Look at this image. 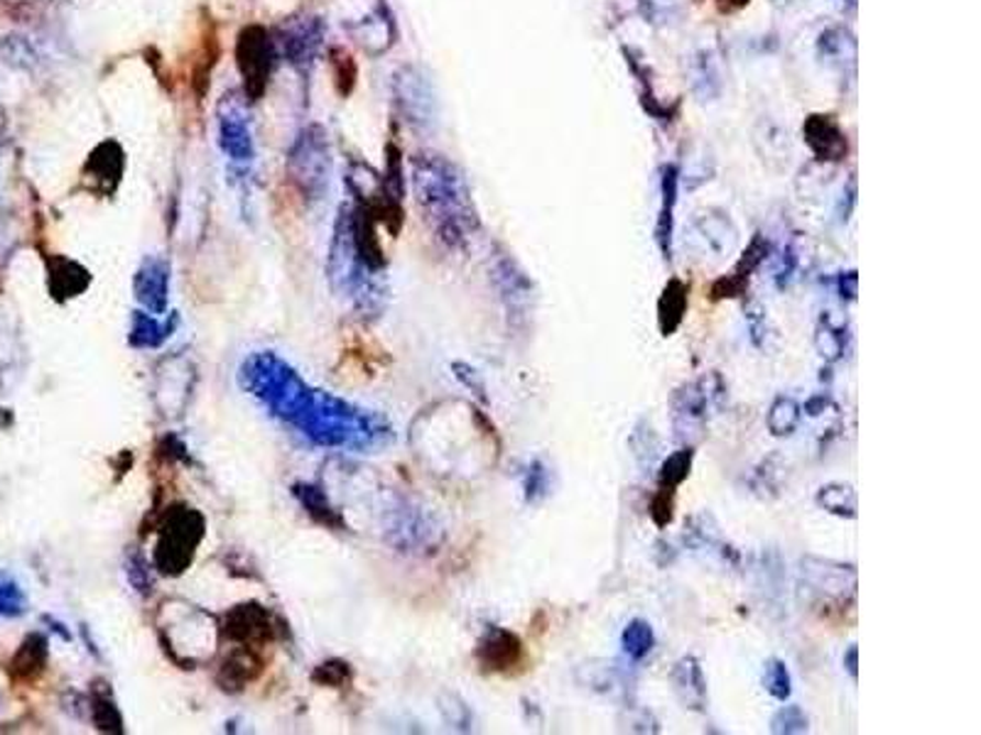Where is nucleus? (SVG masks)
Here are the masks:
<instances>
[{
    "label": "nucleus",
    "instance_id": "26",
    "mask_svg": "<svg viewBox=\"0 0 981 735\" xmlns=\"http://www.w3.org/2000/svg\"><path fill=\"white\" fill-rule=\"evenodd\" d=\"M675 517V493L670 490H655L653 500H650V520L655 522L660 530H665Z\"/></svg>",
    "mask_w": 981,
    "mask_h": 735
},
{
    "label": "nucleus",
    "instance_id": "11",
    "mask_svg": "<svg viewBox=\"0 0 981 735\" xmlns=\"http://www.w3.org/2000/svg\"><path fill=\"white\" fill-rule=\"evenodd\" d=\"M687 307H690V285L680 277H673L668 280L663 292L658 297V328L660 336L670 338L677 334V328L682 326L687 316Z\"/></svg>",
    "mask_w": 981,
    "mask_h": 735
},
{
    "label": "nucleus",
    "instance_id": "22",
    "mask_svg": "<svg viewBox=\"0 0 981 735\" xmlns=\"http://www.w3.org/2000/svg\"><path fill=\"white\" fill-rule=\"evenodd\" d=\"M763 687L768 694H771L775 701H781V704H785V701L791 699L793 677H791V669H787V665L781 657H771L763 665Z\"/></svg>",
    "mask_w": 981,
    "mask_h": 735
},
{
    "label": "nucleus",
    "instance_id": "13",
    "mask_svg": "<svg viewBox=\"0 0 981 735\" xmlns=\"http://www.w3.org/2000/svg\"><path fill=\"white\" fill-rule=\"evenodd\" d=\"M690 74H692V93H695L699 101H714L721 93L719 67L712 52L707 49L699 52V55L692 59Z\"/></svg>",
    "mask_w": 981,
    "mask_h": 735
},
{
    "label": "nucleus",
    "instance_id": "31",
    "mask_svg": "<svg viewBox=\"0 0 981 735\" xmlns=\"http://www.w3.org/2000/svg\"><path fill=\"white\" fill-rule=\"evenodd\" d=\"M714 3H717L719 10H724V13H736V10H741V8L749 5L751 0H714Z\"/></svg>",
    "mask_w": 981,
    "mask_h": 735
},
{
    "label": "nucleus",
    "instance_id": "27",
    "mask_svg": "<svg viewBox=\"0 0 981 735\" xmlns=\"http://www.w3.org/2000/svg\"><path fill=\"white\" fill-rule=\"evenodd\" d=\"M837 292H839V300L841 302H857V294H859V275H857V270H847V272H839L837 275Z\"/></svg>",
    "mask_w": 981,
    "mask_h": 735
},
{
    "label": "nucleus",
    "instance_id": "16",
    "mask_svg": "<svg viewBox=\"0 0 981 735\" xmlns=\"http://www.w3.org/2000/svg\"><path fill=\"white\" fill-rule=\"evenodd\" d=\"M800 422H803V404H800L791 396H778L768 410V432L773 436H791L797 432Z\"/></svg>",
    "mask_w": 981,
    "mask_h": 735
},
{
    "label": "nucleus",
    "instance_id": "2",
    "mask_svg": "<svg viewBox=\"0 0 981 735\" xmlns=\"http://www.w3.org/2000/svg\"><path fill=\"white\" fill-rule=\"evenodd\" d=\"M729 396V386L719 370L705 372L673 392L670 398V412H673V427L680 442H690L692 436H697L709 417L717 410L724 408Z\"/></svg>",
    "mask_w": 981,
    "mask_h": 735
},
{
    "label": "nucleus",
    "instance_id": "5",
    "mask_svg": "<svg viewBox=\"0 0 981 735\" xmlns=\"http://www.w3.org/2000/svg\"><path fill=\"white\" fill-rule=\"evenodd\" d=\"M476 659L484 672L508 675L522 665V659H526V647H522V641L516 633L494 625L488 627L482 641H478Z\"/></svg>",
    "mask_w": 981,
    "mask_h": 735
},
{
    "label": "nucleus",
    "instance_id": "20",
    "mask_svg": "<svg viewBox=\"0 0 981 735\" xmlns=\"http://www.w3.org/2000/svg\"><path fill=\"white\" fill-rule=\"evenodd\" d=\"M42 665H45V643H42L40 637H30V641L18 649L13 662H10V675L15 679L32 681L42 672Z\"/></svg>",
    "mask_w": 981,
    "mask_h": 735
},
{
    "label": "nucleus",
    "instance_id": "3",
    "mask_svg": "<svg viewBox=\"0 0 981 735\" xmlns=\"http://www.w3.org/2000/svg\"><path fill=\"white\" fill-rule=\"evenodd\" d=\"M773 245L768 241L763 233H753L749 245H746L743 253L739 255V260L731 268V272L717 277L709 287V300L712 302H724V300H741V297L749 292V282L751 275L761 268V265L768 260L771 255Z\"/></svg>",
    "mask_w": 981,
    "mask_h": 735
},
{
    "label": "nucleus",
    "instance_id": "1",
    "mask_svg": "<svg viewBox=\"0 0 981 735\" xmlns=\"http://www.w3.org/2000/svg\"><path fill=\"white\" fill-rule=\"evenodd\" d=\"M420 194L434 211L442 238L450 245L462 243L478 226L464 177L444 159L432 157L420 167Z\"/></svg>",
    "mask_w": 981,
    "mask_h": 735
},
{
    "label": "nucleus",
    "instance_id": "4",
    "mask_svg": "<svg viewBox=\"0 0 981 735\" xmlns=\"http://www.w3.org/2000/svg\"><path fill=\"white\" fill-rule=\"evenodd\" d=\"M803 141L819 165H839L849 155V137L835 113H809L803 121Z\"/></svg>",
    "mask_w": 981,
    "mask_h": 735
},
{
    "label": "nucleus",
    "instance_id": "23",
    "mask_svg": "<svg viewBox=\"0 0 981 735\" xmlns=\"http://www.w3.org/2000/svg\"><path fill=\"white\" fill-rule=\"evenodd\" d=\"M332 69H334V87H337V93L339 96H346L354 91V87H356V77H359V69H356V62H354V57L349 55L346 49H341V47H337V49H332Z\"/></svg>",
    "mask_w": 981,
    "mask_h": 735
},
{
    "label": "nucleus",
    "instance_id": "6",
    "mask_svg": "<svg viewBox=\"0 0 981 735\" xmlns=\"http://www.w3.org/2000/svg\"><path fill=\"white\" fill-rule=\"evenodd\" d=\"M239 69L243 74L245 91L251 93V99H261L268 83L271 71V49L265 32L261 27H249L241 32L239 40Z\"/></svg>",
    "mask_w": 981,
    "mask_h": 735
},
{
    "label": "nucleus",
    "instance_id": "25",
    "mask_svg": "<svg viewBox=\"0 0 981 735\" xmlns=\"http://www.w3.org/2000/svg\"><path fill=\"white\" fill-rule=\"evenodd\" d=\"M797 268H800V255H797V248H795L793 243H787L785 248H783V253H781V258L775 260V270H773V282H775L778 290L785 292L787 287L793 285Z\"/></svg>",
    "mask_w": 981,
    "mask_h": 735
},
{
    "label": "nucleus",
    "instance_id": "28",
    "mask_svg": "<svg viewBox=\"0 0 981 735\" xmlns=\"http://www.w3.org/2000/svg\"><path fill=\"white\" fill-rule=\"evenodd\" d=\"M454 370H456V378H460L478 400L486 402V386H484V380L478 378V372L474 368L464 366V364H454Z\"/></svg>",
    "mask_w": 981,
    "mask_h": 735
},
{
    "label": "nucleus",
    "instance_id": "32",
    "mask_svg": "<svg viewBox=\"0 0 981 735\" xmlns=\"http://www.w3.org/2000/svg\"><path fill=\"white\" fill-rule=\"evenodd\" d=\"M849 3H851V0H849Z\"/></svg>",
    "mask_w": 981,
    "mask_h": 735
},
{
    "label": "nucleus",
    "instance_id": "7",
    "mask_svg": "<svg viewBox=\"0 0 981 735\" xmlns=\"http://www.w3.org/2000/svg\"><path fill=\"white\" fill-rule=\"evenodd\" d=\"M680 165L668 163L660 169V209L655 221V243L663 260H673V238H675V209L680 199Z\"/></svg>",
    "mask_w": 981,
    "mask_h": 735
},
{
    "label": "nucleus",
    "instance_id": "8",
    "mask_svg": "<svg viewBox=\"0 0 981 735\" xmlns=\"http://www.w3.org/2000/svg\"><path fill=\"white\" fill-rule=\"evenodd\" d=\"M621 55L626 59V67L631 69V74L638 81V99H641L643 111L650 115V119L670 125L680 119V101L665 103L653 89V81H650V67L648 62L641 57V52H636L633 47H621Z\"/></svg>",
    "mask_w": 981,
    "mask_h": 735
},
{
    "label": "nucleus",
    "instance_id": "15",
    "mask_svg": "<svg viewBox=\"0 0 981 735\" xmlns=\"http://www.w3.org/2000/svg\"><path fill=\"white\" fill-rule=\"evenodd\" d=\"M692 464H695V446L692 444L670 454L658 468V488L677 493V488L685 483L692 474Z\"/></svg>",
    "mask_w": 981,
    "mask_h": 735
},
{
    "label": "nucleus",
    "instance_id": "10",
    "mask_svg": "<svg viewBox=\"0 0 981 735\" xmlns=\"http://www.w3.org/2000/svg\"><path fill=\"white\" fill-rule=\"evenodd\" d=\"M670 681H673L677 699L690 711H705L707 706V679L705 669L697 657H682L675 662L673 672H670Z\"/></svg>",
    "mask_w": 981,
    "mask_h": 735
},
{
    "label": "nucleus",
    "instance_id": "9",
    "mask_svg": "<svg viewBox=\"0 0 981 735\" xmlns=\"http://www.w3.org/2000/svg\"><path fill=\"white\" fill-rule=\"evenodd\" d=\"M494 272L498 290L504 294L510 312H528L536 285H532L530 275L520 268L518 260L510 258V255H498Z\"/></svg>",
    "mask_w": 981,
    "mask_h": 735
},
{
    "label": "nucleus",
    "instance_id": "19",
    "mask_svg": "<svg viewBox=\"0 0 981 735\" xmlns=\"http://www.w3.org/2000/svg\"><path fill=\"white\" fill-rule=\"evenodd\" d=\"M695 226L699 229L702 236H705V241H707V243L712 245V248L717 250V253L729 250V248H731V243L736 241V229H734V223L729 221L727 214H721V211H709V214L699 216Z\"/></svg>",
    "mask_w": 981,
    "mask_h": 735
},
{
    "label": "nucleus",
    "instance_id": "30",
    "mask_svg": "<svg viewBox=\"0 0 981 735\" xmlns=\"http://www.w3.org/2000/svg\"><path fill=\"white\" fill-rule=\"evenodd\" d=\"M841 665L847 667V672H849L851 679L859 677V649H857V645H851L847 649V655H845V659H841Z\"/></svg>",
    "mask_w": 981,
    "mask_h": 735
},
{
    "label": "nucleus",
    "instance_id": "12",
    "mask_svg": "<svg viewBox=\"0 0 981 735\" xmlns=\"http://www.w3.org/2000/svg\"><path fill=\"white\" fill-rule=\"evenodd\" d=\"M817 57L823 59L827 67H835L845 71L847 67H855L857 62V40L847 27L835 25L819 32L817 37Z\"/></svg>",
    "mask_w": 981,
    "mask_h": 735
},
{
    "label": "nucleus",
    "instance_id": "24",
    "mask_svg": "<svg viewBox=\"0 0 981 735\" xmlns=\"http://www.w3.org/2000/svg\"><path fill=\"white\" fill-rule=\"evenodd\" d=\"M809 731V719L803 711V706L787 704L771 719V733L773 735H800Z\"/></svg>",
    "mask_w": 981,
    "mask_h": 735
},
{
    "label": "nucleus",
    "instance_id": "14",
    "mask_svg": "<svg viewBox=\"0 0 981 735\" xmlns=\"http://www.w3.org/2000/svg\"><path fill=\"white\" fill-rule=\"evenodd\" d=\"M817 508H823L825 513L841 517V520H857L859 503L855 488L847 483H827L817 490L815 495Z\"/></svg>",
    "mask_w": 981,
    "mask_h": 735
},
{
    "label": "nucleus",
    "instance_id": "29",
    "mask_svg": "<svg viewBox=\"0 0 981 735\" xmlns=\"http://www.w3.org/2000/svg\"><path fill=\"white\" fill-rule=\"evenodd\" d=\"M831 398L829 396H825V392H819V396H815V398H809L807 402H805V408H803V412H807L809 417H819V414H823L827 408H831Z\"/></svg>",
    "mask_w": 981,
    "mask_h": 735
},
{
    "label": "nucleus",
    "instance_id": "21",
    "mask_svg": "<svg viewBox=\"0 0 981 735\" xmlns=\"http://www.w3.org/2000/svg\"><path fill=\"white\" fill-rule=\"evenodd\" d=\"M552 493V468L542 459H532L522 476V495L528 505H538Z\"/></svg>",
    "mask_w": 981,
    "mask_h": 735
},
{
    "label": "nucleus",
    "instance_id": "18",
    "mask_svg": "<svg viewBox=\"0 0 981 735\" xmlns=\"http://www.w3.org/2000/svg\"><path fill=\"white\" fill-rule=\"evenodd\" d=\"M847 341H849V336H847L845 326L837 324L829 314H825L823 319H819L817 334H815V346H817V354L823 356L827 364H835V360H839L841 356H845Z\"/></svg>",
    "mask_w": 981,
    "mask_h": 735
},
{
    "label": "nucleus",
    "instance_id": "17",
    "mask_svg": "<svg viewBox=\"0 0 981 735\" xmlns=\"http://www.w3.org/2000/svg\"><path fill=\"white\" fill-rule=\"evenodd\" d=\"M653 647H655L653 625L643 621V617H633L621 633L624 655L631 659V662H643V659L653 653Z\"/></svg>",
    "mask_w": 981,
    "mask_h": 735
}]
</instances>
